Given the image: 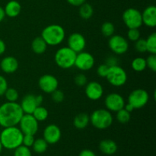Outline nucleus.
I'll use <instances>...</instances> for the list:
<instances>
[{"label":"nucleus","instance_id":"f257e3e1","mask_svg":"<svg viewBox=\"0 0 156 156\" xmlns=\"http://www.w3.org/2000/svg\"><path fill=\"white\" fill-rule=\"evenodd\" d=\"M24 115L22 109L17 102H5L0 106V126L9 127L18 125Z\"/></svg>","mask_w":156,"mask_h":156},{"label":"nucleus","instance_id":"f03ea898","mask_svg":"<svg viewBox=\"0 0 156 156\" xmlns=\"http://www.w3.org/2000/svg\"><path fill=\"white\" fill-rule=\"evenodd\" d=\"M23 136V133L16 126L5 127L0 133V141L3 148L14 150L22 145Z\"/></svg>","mask_w":156,"mask_h":156},{"label":"nucleus","instance_id":"7ed1b4c3","mask_svg":"<svg viewBox=\"0 0 156 156\" xmlns=\"http://www.w3.org/2000/svg\"><path fill=\"white\" fill-rule=\"evenodd\" d=\"M66 32L63 27L59 24H50L44 27L41 33V37L49 46H57L62 44L65 39Z\"/></svg>","mask_w":156,"mask_h":156},{"label":"nucleus","instance_id":"20e7f679","mask_svg":"<svg viewBox=\"0 0 156 156\" xmlns=\"http://www.w3.org/2000/svg\"><path fill=\"white\" fill-rule=\"evenodd\" d=\"M89 117L90 123L98 129H108L113 123L112 114L107 109L95 110Z\"/></svg>","mask_w":156,"mask_h":156},{"label":"nucleus","instance_id":"39448f33","mask_svg":"<svg viewBox=\"0 0 156 156\" xmlns=\"http://www.w3.org/2000/svg\"><path fill=\"white\" fill-rule=\"evenodd\" d=\"M76 55L77 53L69 47H61L55 53V62L59 68L68 69L74 66Z\"/></svg>","mask_w":156,"mask_h":156},{"label":"nucleus","instance_id":"423d86ee","mask_svg":"<svg viewBox=\"0 0 156 156\" xmlns=\"http://www.w3.org/2000/svg\"><path fill=\"white\" fill-rule=\"evenodd\" d=\"M106 79L113 86L121 87L124 85L127 81V74L121 66L119 65L109 67Z\"/></svg>","mask_w":156,"mask_h":156},{"label":"nucleus","instance_id":"0eeeda50","mask_svg":"<svg viewBox=\"0 0 156 156\" xmlns=\"http://www.w3.org/2000/svg\"><path fill=\"white\" fill-rule=\"evenodd\" d=\"M123 21L129 29L140 28L143 25L142 13L136 9L129 8L123 13Z\"/></svg>","mask_w":156,"mask_h":156},{"label":"nucleus","instance_id":"6e6552de","mask_svg":"<svg viewBox=\"0 0 156 156\" xmlns=\"http://www.w3.org/2000/svg\"><path fill=\"white\" fill-rule=\"evenodd\" d=\"M18 125L19 129L23 134H30L34 136L37 133L39 128V122L32 114H24Z\"/></svg>","mask_w":156,"mask_h":156},{"label":"nucleus","instance_id":"1a4fd4ad","mask_svg":"<svg viewBox=\"0 0 156 156\" xmlns=\"http://www.w3.org/2000/svg\"><path fill=\"white\" fill-rule=\"evenodd\" d=\"M108 46L111 51L117 55L124 54L129 49V43L127 40L120 34H114L110 37Z\"/></svg>","mask_w":156,"mask_h":156},{"label":"nucleus","instance_id":"9d476101","mask_svg":"<svg viewBox=\"0 0 156 156\" xmlns=\"http://www.w3.org/2000/svg\"><path fill=\"white\" fill-rule=\"evenodd\" d=\"M149 93L143 88L133 90L128 97V103L133 105L134 109H140L147 105L149 101Z\"/></svg>","mask_w":156,"mask_h":156},{"label":"nucleus","instance_id":"9b49d317","mask_svg":"<svg viewBox=\"0 0 156 156\" xmlns=\"http://www.w3.org/2000/svg\"><path fill=\"white\" fill-rule=\"evenodd\" d=\"M95 59L94 56L88 52L82 51L76 55L74 66L82 71H88L94 67Z\"/></svg>","mask_w":156,"mask_h":156},{"label":"nucleus","instance_id":"f8f14e48","mask_svg":"<svg viewBox=\"0 0 156 156\" xmlns=\"http://www.w3.org/2000/svg\"><path fill=\"white\" fill-rule=\"evenodd\" d=\"M105 105L107 110L113 112H117L123 109L125 105L124 98L118 93H111L105 98Z\"/></svg>","mask_w":156,"mask_h":156},{"label":"nucleus","instance_id":"ddd939ff","mask_svg":"<svg viewBox=\"0 0 156 156\" xmlns=\"http://www.w3.org/2000/svg\"><path fill=\"white\" fill-rule=\"evenodd\" d=\"M38 85L44 92L51 94L53 91L58 88L59 81L53 75L46 74L40 78L38 80Z\"/></svg>","mask_w":156,"mask_h":156},{"label":"nucleus","instance_id":"4468645a","mask_svg":"<svg viewBox=\"0 0 156 156\" xmlns=\"http://www.w3.org/2000/svg\"><path fill=\"white\" fill-rule=\"evenodd\" d=\"M62 133L59 126L56 124H50L47 126L43 133V138L48 144H56L60 140Z\"/></svg>","mask_w":156,"mask_h":156},{"label":"nucleus","instance_id":"2eb2a0df","mask_svg":"<svg viewBox=\"0 0 156 156\" xmlns=\"http://www.w3.org/2000/svg\"><path fill=\"white\" fill-rule=\"evenodd\" d=\"M67 44H68V47L78 53L83 51L84 49L85 48L86 40L82 34L76 32L69 36Z\"/></svg>","mask_w":156,"mask_h":156},{"label":"nucleus","instance_id":"dca6fc26","mask_svg":"<svg viewBox=\"0 0 156 156\" xmlns=\"http://www.w3.org/2000/svg\"><path fill=\"white\" fill-rule=\"evenodd\" d=\"M85 95L91 101H98L103 96L104 88L99 82L93 81L85 85Z\"/></svg>","mask_w":156,"mask_h":156},{"label":"nucleus","instance_id":"f3484780","mask_svg":"<svg viewBox=\"0 0 156 156\" xmlns=\"http://www.w3.org/2000/svg\"><path fill=\"white\" fill-rule=\"evenodd\" d=\"M143 24L149 27L156 26V7L155 5H149L144 9L142 13Z\"/></svg>","mask_w":156,"mask_h":156},{"label":"nucleus","instance_id":"a211bd4d","mask_svg":"<svg viewBox=\"0 0 156 156\" xmlns=\"http://www.w3.org/2000/svg\"><path fill=\"white\" fill-rule=\"evenodd\" d=\"M18 61L14 56H5L2 59L0 62L1 69L7 74H12L15 73L18 69Z\"/></svg>","mask_w":156,"mask_h":156},{"label":"nucleus","instance_id":"6ab92c4d","mask_svg":"<svg viewBox=\"0 0 156 156\" xmlns=\"http://www.w3.org/2000/svg\"><path fill=\"white\" fill-rule=\"evenodd\" d=\"M22 109L24 114H32L35 108L37 107L35 98L34 94H28L24 96V98L21 100V103L19 104Z\"/></svg>","mask_w":156,"mask_h":156},{"label":"nucleus","instance_id":"aec40b11","mask_svg":"<svg viewBox=\"0 0 156 156\" xmlns=\"http://www.w3.org/2000/svg\"><path fill=\"white\" fill-rule=\"evenodd\" d=\"M99 149L105 155H111L116 153L117 151V145L112 140H103L99 143Z\"/></svg>","mask_w":156,"mask_h":156},{"label":"nucleus","instance_id":"412c9836","mask_svg":"<svg viewBox=\"0 0 156 156\" xmlns=\"http://www.w3.org/2000/svg\"><path fill=\"white\" fill-rule=\"evenodd\" d=\"M5 16L9 18H15L18 16L21 11V5L16 0H11L4 8Z\"/></svg>","mask_w":156,"mask_h":156},{"label":"nucleus","instance_id":"4be33fe9","mask_svg":"<svg viewBox=\"0 0 156 156\" xmlns=\"http://www.w3.org/2000/svg\"><path fill=\"white\" fill-rule=\"evenodd\" d=\"M90 123V117L86 113H80L75 117L73 125L76 129H83L88 126Z\"/></svg>","mask_w":156,"mask_h":156},{"label":"nucleus","instance_id":"5701e85b","mask_svg":"<svg viewBox=\"0 0 156 156\" xmlns=\"http://www.w3.org/2000/svg\"><path fill=\"white\" fill-rule=\"evenodd\" d=\"M47 44L41 37H37L34 38L31 43V49L33 52L36 54H43L47 50Z\"/></svg>","mask_w":156,"mask_h":156},{"label":"nucleus","instance_id":"b1692460","mask_svg":"<svg viewBox=\"0 0 156 156\" xmlns=\"http://www.w3.org/2000/svg\"><path fill=\"white\" fill-rule=\"evenodd\" d=\"M94 13L93 7L88 3H83L82 5L79 6V15L83 19H89L92 17Z\"/></svg>","mask_w":156,"mask_h":156},{"label":"nucleus","instance_id":"393cba45","mask_svg":"<svg viewBox=\"0 0 156 156\" xmlns=\"http://www.w3.org/2000/svg\"><path fill=\"white\" fill-rule=\"evenodd\" d=\"M32 115L34 117V118L38 122H43L47 119L49 115V112L47 110V108L40 105V106H37L35 108Z\"/></svg>","mask_w":156,"mask_h":156},{"label":"nucleus","instance_id":"a878e982","mask_svg":"<svg viewBox=\"0 0 156 156\" xmlns=\"http://www.w3.org/2000/svg\"><path fill=\"white\" fill-rule=\"evenodd\" d=\"M31 147L33 148V150L36 153L42 154L47 151V148H48V143L44 140V138H39L34 140Z\"/></svg>","mask_w":156,"mask_h":156},{"label":"nucleus","instance_id":"bb28decb","mask_svg":"<svg viewBox=\"0 0 156 156\" xmlns=\"http://www.w3.org/2000/svg\"><path fill=\"white\" fill-rule=\"evenodd\" d=\"M131 66L134 71L138 72V73L144 71L147 68L146 59L143 57H140V56L136 57L131 62Z\"/></svg>","mask_w":156,"mask_h":156},{"label":"nucleus","instance_id":"cd10ccee","mask_svg":"<svg viewBox=\"0 0 156 156\" xmlns=\"http://www.w3.org/2000/svg\"><path fill=\"white\" fill-rule=\"evenodd\" d=\"M147 52L150 54H156V33H152L146 39Z\"/></svg>","mask_w":156,"mask_h":156},{"label":"nucleus","instance_id":"c85d7f7f","mask_svg":"<svg viewBox=\"0 0 156 156\" xmlns=\"http://www.w3.org/2000/svg\"><path fill=\"white\" fill-rule=\"evenodd\" d=\"M101 30L102 34L106 37H110L112 35H114V31H115V27L114 25L110 21H106L104 23L101 27Z\"/></svg>","mask_w":156,"mask_h":156},{"label":"nucleus","instance_id":"c756f323","mask_svg":"<svg viewBox=\"0 0 156 156\" xmlns=\"http://www.w3.org/2000/svg\"><path fill=\"white\" fill-rule=\"evenodd\" d=\"M117 120L119 123H126L130 120L131 114L130 113L128 112L127 111L123 108V109L120 110L117 112Z\"/></svg>","mask_w":156,"mask_h":156},{"label":"nucleus","instance_id":"7c9ffc66","mask_svg":"<svg viewBox=\"0 0 156 156\" xmlns=\"http://www.w3.org/2000/svg\"><path fill=\"white\" fill-rule=\"evenodd\" d=\"M6 100L9 102H16L18 99L19 94L18 91L14 88H8L4 94Z\"/></svg>","mask_w":156,"mask_h":156},{"label":"nucleus","instance_id":"2f4dec72","mask_svg":"<svg viewBox=\"0 0 156 156\" xmlns=\"http://www.w3.org/2000/svg\"><path fill=\"white\" fill-rule=\"evenodd\" d=\"M14 150V156H32L30 149L24 145H21Z\"/></svg>","mask_w":156,"mask_h":156},{"label":"nucleus","instance_id":"473e14b6","mask_svg":"<svg viewBox=\"0 0 156 156\" xmlns=\"http://www.w3.org/2000/svg\"><path fill=\"white\" fill-rule=\"evenodd\" d=\"M51 98L55 103H61L63 101L64 98H65V94L61 90H59L57 88L51 93Z\"/></svg>","mask_w":156,"mask_h":156},{"label":"nucleus","instance_id":"72a5a7b5","mask_svg":"<svg viewBox=\"0 0 156 156\" xmlns=\"http://www.w3.org/2000/svg\"><path fill=\"white\" fill-rule=\"evenodd\" d=\"M127 37L130 41L136 42L140 38V31L138 28L129 29L127 32Z\"/></svg>","mask_w":156,"mask_h":156},{"label":"nucleus","instance_id":"f704fd0d","mask_svg":"<svg viewBox=\"0 0 156 156\" xmlns=\"http://www.w3.org/2000/svg\"><path fill=\"white\" fill-rule=\"evenodd\" d=\"M146 66L152 70V72L156 71V55L155 54H150L146 59Z\"/></svg>","mask_w":156,"mask_h":156},{"label":"nucleus","instance_id":"c9c22d12","mask_svg":"<svg viewBox=\"0 0 156 156\" xmlns=\"http://www.w3.org/2000/svg\"><path fill=\"white\" fill-rule=\"evenodd\" d=\"M135 49L139 53H145V52H147L146 40L141 39V38L137 40L135 42Z\"/></svg>","mask_w":156,"mask_h":156},{"label":"nucleus","instance_id":"e433bc0d","mask_svg":"<svg viewBox=\"0 0 156 156\" xmlns=\"http://www.w3.org/2000/svg\"><path fill=\"white\" fill-rule=\"evenodd\" d=\"M75 83L76 84V85L78 86H85L86 84L88 83V79L85 75H84L83 73H79V74L76 75V77H75Z\"/></svg>","mask_w":156,"mask_h":156},{"label":"nucleus","instance_id":"4c0bfd02","mask_svg":"<svg viewBox=\"0 0 156 156\" xmlns=\"http://www.w3.org/2000/svg\"><path fill=\"white\" fill-rule=\"evenodd\" d=\"M34 136L30 135V134H24L22 140V145L30 148L33 146L34 142Z\"/></svg>","mask_w":156,"mask_h":156},{"label":"nucleus","instance_id":"58836bf2","mask_svg":"<svg viewBox=\"0 0 156 156\" xmlns=\"http://www.w3.org/2000/svg\"><path fill=\"white\" fill-rule=\"evenodd\" d=\"M108 70H109V66H107L106 64L104 63L99 66L97 69V73L100 77L106 78L107 75H108Z\"/></svg>","mask_w":156,"mask_h":156},{"label":"nucleus","instance_id":"ea45409f","mask_svg":"<svg viewBox=\"0 0 156 156\" xmlns=\"http://www.w3.org/2000/svg\"><path fill=\"white\" fill-rule=\"evenodd\" d=\"M8 87V82L4 76L0 75V96L4 95L5 92L7 90Z\"/></svg>","mask_w":156,"mask_h":156},{"label":"nucleus","instance_id":"a19ab883","mask_svg":"<svg viewBox=\"0 0 156 156\" xmlns=\"http://www.w3.org/2000/svg\"><path fill=\"white\" fill-rule=\"evenodd\" d=\"M105 64L107 66H108L109 67L117 66L118 65V59H117V58L116 56H111L107 58L106 61H105Z\"/></svg>","mask_w":156,"mask_h":156},{"label":"nucleus","instance_id":"79ce46f5","mask_svg":"<svg viewBox=\"0 0 156 156\" xmlns=\"http://www.w3.org/2000/svg\"><path fill=\"white\" fill-rule=\"evenodd\" d=\"M66 1L69 4L73 6H76V7H79L85 2V0H66Z\"/></svg>","mask_w":156,"mask_h":156},{"label":"nucleus","instance_id":"37998d69","mask_svg":"<svg viewBox=\"0 0 156 156\" xmlns=\"http://www.w3.org/2000/svg\"><path fill=\"white\" fill-rule=\"evenodd\" d=\"M79 156H96L95 153L90 149H84L81 151Z\"/></svg>","mask_w":156,"mask_h":156},{"label":"nucleus","instance_id":"c03bdc74","mask_svg":"<svg viewBox=\"0 0 156 156\" xmlns=\"http://www.w3.org/2000/svg\"><path fill=\"white\" fill-rule=\"evenodd\" d=\"M6 50V45L5 43L4 42V41L2 39H0V56L2 55L3 53L5 52Z\"/></svg>","mask_w":156,"mask_h":156},{"label":"nucleus","instance_id":"a18cd8bd","mask_svg":"<svg viewBox=\"0 0 156 156\" xmlns=\"http://www.w3.org/2000/svg\"><path fill=\"white\" fill-rule=\"evenodd\" d=\"M35 98H36V102L37 106H40L41 105V104L44 101V98L41 94H38V95H35Z\"/></svg>","mask_w":156,"mask_h":156},{"label":"nucleus","instance_id":"49530a36","mask_svg":"<svg viewBox=\"0 0 156 156\" xmlns=\"http://www.w3.org/2000/svg\"><path fill=\"white\" fill-rule=\"evenodd\" d=\"M124 108L125 110H126V111H127L128 112H129V113H131V112H133V111H134V108L133 107V105H130V104L129 103H127L126 104V105H124Z\"/></svg>","mask_w":156,"mask_h":156},{"label":"nucleus","instance_id":"de8ad7c7","mask_svg":"<svg viewBox=\"0 0 156 156\" xmlns=\"http://www.w3.org/2000/svg\"><path fill=\"white\" fill-rule=\"evenodd\" d=\"M5 17V13L4 9L0 6V22H2L4 20Z\"/></svg>","mask_w":156,"mask_h":156},{"label":"nucleus","instance_id":"09e8293b","mask_svg":"<svg viewBox=\"0 0 156 156\" xmlns=\"http://www.w3.org/2000/svg\"><path fill=\"white\" fill-rule=\"evenodd\" d=\"M2 149H3V147H2V143H1V141H0V153H1V152H2Z\"/></svg>","mask_w":156,"mask_h":156},{"label":"nucleus","instance_id":"8fccbe9b","mask_svg":"<svg viewBox=\"0 0 156 156\" xmlns=\"http://www.w3.org/2000/svg\"><path fill=\"white\" fill-rule=\"evenodd\" d=\"M5 156H6V155H5Z\"/></svg>","mask_w":156,"mask_h":156}]
</instances>
